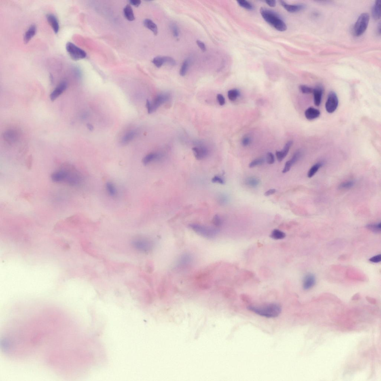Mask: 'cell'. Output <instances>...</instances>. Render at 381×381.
Returning <instances> with one entry per match:
<instances>
[{
	"label": "cell",
	"instance_id": "cell-1",
	"mask_svg": "<svg viewBox=\"0 0 381 381\" xmlns=\"http://www.w3.org/2000/svg\"><path fill=\"white\" fill-rule=\"evenodd\" d=\"M248 309L259 315L269 318L277 317L281 311V306L276 303H271L261 306H248Z\"/></svg>",
	"mask_w": 381,
	"mask_h": 381
},
{
	"label": "cell",
	"instance_id": "cell-2",
	"mask_svg": "<svg viewBox=\"0 0 381 381\" xmlns=\"http://www.w3.org/2000/svg\"><path fill=\"white\" fill-rule=\"evenodd\" d=\"M260 13L263 19L278 31H284L287 30L285 23L276 13L265 7H261Z\"/></svg>",
	"mask_w": 381,
	"mask_h": 381
},
{
	"label": "cell",
	"instance_id": "cell-3",
	"mask_svg": "<svg viewBox=\"0 0 381 381\" xmlns=\"http://www.w3.org/2000/svg\"><path fill=\"white\" fill-rule=\"evenodd\" d=\"M189 227L197 234L208 238H215L219 232V229L217 228L198 224H191L189 225Z\"/></svg>",
	"mask_w": 381,
	"mask_h": 381
},
{
	"label": "cell",
	"instance_id": "cell-4",
	"mask_svg": "<svg viewBox=\"0 0 381 381\" xmlns=\"http://www.w3.org/2000/svg\"><path fill=\"white\" fill-rule=\"evenodd\" d=\"M369 20V16L367 13L360 15L354 26V33L356 36L363 35L367 30Z\"/></svg>",
	"mask_w": 381,
	"mask_h": 381
},
{
	"label": "cell",
	"instance_id": "cell-5",
	"mask_svg": "<svg viewBox=\"0 0 381 381\" xmlns=\"http://www.w3.org/2000/svg\"><path fill=\"white\" fill-rule=\"evenodd\" d=\"M169 98V94L164 93L158 95L152 101L147 100L146 106L148 113L151 114L154 112L160 105L167 101Z\"/></svg>",
	"mask_w": 381,
	"mask_h": 381
},
{
	"label": "cell",
	"instance_id": "cell-6",
	"mask_svg": "<svg viewBox=\"0 0 381 381\" xmlns=\"http://www.w3.org/2000/svg\"><path fill=\"white\" fill-rule=\"evenodd\" d=\"M66 50L73 60H78L86 57V53L84 50L70 42L66 44Z\"/></svg>",
	"mask_w": 381,
	"mask_h": 381
},
{
	"label": "cell",
	"instance_id": "cell-7",
	"mask_svg": "<svg viewBox=\"0 0 381 381\" xmlns=\"http://www.w3.org/2000/svg\"><path fill=\"white\" fill-rule=\"evenodd\" d=\"M338 99L336 93L333 91L330 92L325 104V109L327 112L329 113L334 112L338 107Z\"/></svg>",
	"mask_w": 381,
	"mask_h": 381
},
{
	"label": "cell",
	"instance_id": "cell-8",
	"mask_svg": "<svg viewBox=\"0 0 381 381\" xmlns=\"http://www.w3.org/2000/svg\"><path fill=\"white\" fill-rule=\"evenodd\" d=\"M193 151L195 158L198 160H204L208 155V149L203 145H199L193 147Z\"/></svg>",
	"mask_w": 381,
	"mask_h": 381
},
{
	"label": "cell",
	"instance_id": "cell-9",
	"mask_svg": "<svg viewBox=\"0 0 381 381\" xmlns=\"http://www.w3.org/2000/svg\"><path fill=\"white\" fill-rule=\"evenodd\" d=\"M67 87V82L66 81H62L51 94L50 100L54 101L66 90Z\"/></svg>",
	"mask_w": 381,
	"mask_h": 381
},
{
	"label": "cell",
	"instance_id": "cell-10",
	"mask_svg": "<svg viewBox=\"0 0 381 381\" xmlns=\"http://www.w3.org/2000/svg\"><path fill=\"white\" fill-rule=\"evenodd\" d=\"M316 282L315 276L312 274H308L304 276L303 280V287L305 290H309L314 287Z\"/></svg>",
	"mask_w": 381,
	"mask_h": 381
},
{
	"label": "cell",
	"instance_id": "cell-11",
	"mask_svg": "<svg viewBox=\"0 0 381 381\" xmlns=\"http://www.w3.org/2000/svg\"><path fill=\"white\" fill-rule=\"evenodd\" d=\"M46 19L54 33H58L59 31L60 26L59 22L56 16L54 14H49L47 15Z\"/></svg>",
	"mask_w": 381,
	"mask_h": 381
},
{
	"label": "cell",
	"instance_id": "cell-12",
	"mask_svg": "<svg viewBox=\"0 0 381 381\" xmlns=\"http://www.w3.org/2000/svg\"><path fill=\"white\" fill-rule=\"evenodd\" d=\"M280 3L284 8L288 12L294 13L299 12L305 8V6L303 4L289 5L285 1H281Z\"/></svg>",
	"mask_w": 381,
	"mask_h": 381
},
{
	"label": "cell",
	"instance_id": "cell-13",
	"mask_svg": "<svg viewBox=\"0 0 381 381\" xmlns=\"http://www.w3.org/2000/svg\"><path fill=\"white\" fill-rule=\"evenodd\" d=\"M323 92V87L321 86H316L314 89L313 93L314 94V102L316 106H319L321 105Z\"/></svg>",
	"mask_w": 381,
	"mask_h": 381
},
{
	"label": "cell",
	"instance_id": "cell-14",
	"mask_svg": "<svg viewBox=\"0 0 381 381\" xmlns=\"http://www.w3.org/2000/svg\"><path fill=\"white\" fill-rule=\"evenodd\" d=\"M293 144V142L290 141L288 142L286 144L283 150L281 151H276V156L277 160L279 162L281 161L285 158L289 151L290 148Z\"/></svg>",
	"mask_w": 381,
	"mask_h": 381
},
{
	"label": "cell",
	"instance_id": "cell-15",
	"mask_svg": "<svg viewBox=\"0 0 381 381\" xmlns=\"http://www.w3.org/2000/svg\"><path fill=\"white\" fill-rule=\"evenodd\" d=\"M36 31V26L35 24L31 25L24 34V41L25 44H26L31 40V39L35 35Z\"/></svg>",
	"mask_w": 381,
	"mask_h": 381
},
{
	"label": "cell",
	"instance_id": "cell-16",
	"mask_svg": "<svg viewBox=\"0 0 381 381\" xmlns=\"http://www.w3.org/2000/svg\"><path fill=\"white\" fill-rule=\"evenodd\" d=\"M321 112L319 110L314 107H309L306 110L305 115L306 118L309 120H314L319 117Z\"/></svg>",
	"mask_w": 381,
	"mask_h": 381
},
{
	"label": "cell",
	"instance_id": "cell-17",
	"mask_svg": "<svg viewBox=\"0 0 381 381\" xmlns=\"http://www.w3.org/2000/svg\"><path fill=\"white\" fill-rule=\"evenodd\" d=\"M4 138L9 143H13L17 140L18 135L16 132L14 130H8L4 134Z\"/></svg>",
	"mask_w": 381,
	"mask_h": 381
},
{
	"label": "cell",
	"instance_id": "cell-18",
	"mask_svg": "<svg viewBox=\"0 0 381 381\" xmlns=\"http://www.w3.org/2000/svg\"><path fill=\"white\" fill-rule=\"evenodd\" d=\"M161 158L160 153H151L146 155L143 159L142 162L144 165H147L153 161L158 160Z\"/></svg>",
	"mask_w": 381,
	"mask_h": 381
},
{
	"label": "cell",
	"instance_id": "cell-19",
	"mask_svg": "<svg viewBox=\"0 0 381 381\" xmlns=\"http://www.w3.org/2000/svg\"><path fill=\"white\" fill-rule=\"evenodd\" d=\"M372 13L373 17L375 20H378L381 17V3L380 0L375 2L373 5Z\"/></svg>",
	"mask_w": 381,
	"mask_h": 381
},
{
	"label": "cell",
	"instance_id": "cell-20",
	"mask_svg": "<svg viewBox=\"0 0 381 381\" xmlns=\"http://www.w3.org/2000/svg\"><path fill=\"white\" fill-rule=\"evenodd\" d=\"M137 132L135 130H131L128 132L123 136L121 139V143L123 145H126L132 141L135 137Z\"/></svg>",
	"mask_w": 381,
	"mask_h": 381
},
{
	"label": "cell",
	"instance_id": "cell-21",
	"mask_svg": "<svg viewBox=\"0 0 381 381\" xmlns=\"http://www.w3.org/2000/svg\"><path fill=\"white\" fill-rule=\"evenodd\" d=\"M144 26L148 29L151 30L153 32L155 35H156L158 33V29L156 25L150 19H146L144 21Z\"/></svg>",
	"mask_w": 381,
	"mask_h": 381
},
{
	"label": "cell",
	"instance_id": "cell-22",
	"mask_svg": "<svg viewBox=\"0 0 381 381\" xmlns=\"http://www.w3.org/2000/svg\"><path fill=\"white\" fill-rule=\"evenodd\" d=\"M124 14L125 18L129 21H133L135 20L133 10L131 6L128 5L124 9Z\"/></svg>",
	"mask_w": 381,
	"mask_h": 381
},
{
	"label": "cell",
	"instance_id": "cell-23",
	"mask_svg": "<svg viewBox=\"0 0 381 381\" xmlns=\"http://www.w3.org/2000/svg\"><path fill=\"white\" fill-rule=\"evenodd\" d=\"M106 189L108 194L111 197H115L117 196V191L115 185L111 182H108L106 184Z\"/></svg>",
	"mask_w": 381,
	"mask_h": 381
},
{
	"label": "cell",
	"instance_id": "cell-24",
	"mask_svg": "<svg viewBox=\"0 0 381 381\" xmlns=\"http://www.w3.org/2000/svg\"><path fill=\"white\" fill-rule=\"evenodd\" d=\"M286 235L285 233L276 229H274L272 231L270 235L271 238L276 240L283 239L286 237Z\"/></svg>",
	"mask_w": 381,
	"mask_h": 381
},
{
	"label": "cell",
	"instance_id": "cell-25",
	"mask_svg": "<svg viewBox=\"0 0 381 381\" xmlns=\"http://www.w3.org/2000/svg\"><path fill=\"white\" fill-rule=\"evenodd\" d=\"M323 164L322 162H318L312 166L308 172V177L311 178L313 177L319 169L323 165Z\"/></svg>",
	"mask_w": 381,
	"mask_h": 381
},
{
	"label": "cell",
	"instance_id": "cell-26",
	"mask_svg": "<svg viewBox=\"0 0 381 381\" xmlns=\"http://www.w3.org/2000/svg\"><path fill=\"white\" fill-rule=\"evenodd\" d=\"M152 63L156 67L160 68L165 63V56H157L153 58Z\"/></svg>",
	"mask_w": 381,
	"mask_h": 381
},
{
	"label": "cell",
	"instance_id": "cell-27",
	"mask_svg": "<svg viewBox=\"0 0 381 381\" xmlns=\"http://www.w3.org/2000/svg\"><path fill=\"white\" fill-rule=\"evenodd\" d=\"M240 92L236 89H233L229 90L228 92V97L231 101H234L236 100L238 96L240 95Z\"/></svg>",
	"mask_w": 381,
	"mask_h": 381
},
{
	"label": "cell",
	"instance_id": "cell-28",
	"mask_svg": "<svg viewBox=\"0 0 381 381\" xmlns=\"http://www.w3.org/2000/svg\"><path fill=\"white\" fill-rule=\"evenodd\" d=\"M192 260V258L191 255L188 254H184L182 256L179 261V264L182 265H185L189 264Z\"/></svg>",
	"mask_w": 381,
	"mask_h": 381
},
{
	"label": "cell",
	"instance_id": "cell-29",
	"mask_svg": "<svg viewBox=\"0 0 381 381\" xmlns=\"http://www.w3.org/2000/svg\"><path fill=\"white\" fill-rule=\"evenodd\" d=\"M366 227L372 232L379 233L381 231V224L380 222L377 224H370L367 225Z\"/></svg>",
	"mask_w": 381,
	"mask_h": 381
},
{
	"label": "cell",
	"instance_id": "cell-30",
	"mask_svg": "<svg viewBox=\"0 0 381 381\" xmlns=\"http://www.w3.org/2000/svg\"><path fill=\"white\" fill-rule=\"evenodd\" d=\"M246 184L251 187H255L259 184V181L258 179L254 177H249L246 179Z\"/></svg>",
	"mask_w": 381,
	"mask_h": 381
},
{
	"label": "cell",
	"instance_id": "cell-31",
	"mask_svg": "<svg viewBox=\"0 0 381 381\" xmlns=\"http://www.w3.org/2000/svg\"><path fill=\"white\" fill-rule=\"evenodd\" d=\"M238 4L240 7L249 10H252L253 9V7L251 3L245 0H239L237 1Z\"/></svg>",
	"mask_w": 381,
	"mask_h": 381
},
{
	"label": "cell",
	"instance_id": "cell-32",
	"mask_svg": "<svg viewBox=\"0 0 381 381\" xmlns=\"http://www.w3.org/2000/svg\"><path fill=\"white\" fill-rule=\"evenodd\" d=\"M189 64V63L188 60H185L184 62L181 66L180 71V75L181 76H184L187 73L188 69Z\"/></svg>",
	"mask_w": 381,
	"mask_h": 381
},
{
	"label": "cell",
	"instance_id": "cell-33",
	"mask_svg": "<svg viewBox=\"0 0 381 381\" xmlns=\"http://www.w3.org/2000/svg\"><path fill=\"white\" fill-rule=\"evenodd\" d=\"M301 156V153L300 151H297L295 152L293 155L292 157L290 160L288 161L290 164L292 166L293 165L297 162L300 159Z\"/></svg>",
	"mask_w": 381,
	"mask_h": 381
},
{
	"label": "cell",
	"instance_id": "cell-34",
	"mask_svg": "<svg viewBox=\"0 0 381 381\" xmlns=\"http://www.w3.org/2000/svg\"><path fill=\"white\" fill-rule=\"evenodd\" d=\"M354 185V183L353 181L345 182L341 184L339 186L338 188L340 189H348L353 187Z\"/></svg>",
	"mask_w": 381,
	"mask_h": 381
},
{
	"label": "cell",
	"instance_id": "cell-35",
	"mask_svg": "<svg viewBox=\"0 0 381 381\" xmlns=\"http://www.w3.org/2000/svg\"><path fill=\"white\" fill-rule=\"evenodd\" d=\"M265 162V159L263 158H259L253 160L249 165L250 168H252L257 166L263 164Z\"/></svg>",
	"mask_w": 381,
	"mask_h": 381
},
{
	"label": "cell",
	"instance_id": "cell-36",
	"mask_svg": "<svg viewBox=\"0 0 381 381\" xmlns=\"http://www.w3.org/2000/svg\"><path fill=\"white\" fill-rule=\"evenodd\" d=\"M299 89L301 92L303 94H310L313 93L314 89L311 87L305 85H301L299 86Z\"/></svg>",
	"mask_w": 381,
	"mask_h": 381
},
{
	"label": "cell",
	"instance_id": "cell-37",
	"mask_svg": "<svg viewBox=\"0 0 381 381\" xmlns=\"http://www.w3.org/2000/svg\"><path fill=\"white\" fill-rule=\"evenodd\" d=\"M213 224L217 227L221 226L222 225L223 221L220 216L219 215H216L214 216L213 219Z\"/></svg>",
	"mask_w": 381,
	"mask_h": 381
},
{
	"label": "cell",
	"instance_id": "cell-38",
	"mask_svg": "<svg viewBox=\"0 0 381 381\" xmlns=\"http://www.w3.org/2000/svg\"><path fill=\"white\" fill-rule=\"evenodd\" d=\"M170 29L174 37H178L179 36V32L178 26L175 24H172L170 26Z\"/></svg>",
	"mask_w": 381,
	"mask_h": 381
},
{
	"label": "cell",
	"instance_id": "cell-39",
	"mask_svg": "<svg viewBox=\"0 0 381 381\" xmlns=\"http://www.w3.org/2000/svg\"><path fill=\"white\" fill-rule=\"evenodd\" d=\"M212 183H218L223 185L225 184V181L222 178L219 176H215L212 178L211 179Z\"/></svg>",
	"mask_w": 381,
	"mask_h": 381
},
{
	"label": "cell",
	"instance_id": "cell-40",
	"mask_svg": "<svg viewBox=\"0 0 381 381\" xmlns=\"http://www.w3.org/2000/svg\"><path fill=\"white\" fill-rule=\"evenodd\" d=\"M267 161L268 164L272 165L275 162V158L273 154L272 153L268 152L267 155Z\"/></svg>",
	"mask_w": 381,
	"mask_h": 381
},
{
	"label": "cell",
	"instance_id": "cell-41",
	"mask_svg": "<svg viewBox=\"0 0 381 381\" xmlns=\"http://www.w3.org/2000/svg\"><path fill=\"white\" fill-rule=\"evenodd\" d=\"M251 143V139L249 136H245L243 138L242 143L244 146H246L249 145Z\"/></svg>",
	"mask_w": 381,
	"mask_h": 381
},
{
	"label": "cell",
	"instance_id": "cell-42",
	"mask_svg": "<svg viewBox=\"0 0 381 381\" xmlns=\"http://www.w3.org/2000/svg\"><path fill=\"white\" fill-rule=\"evenodd\" d=\"M369 261L371 262L375 263H378L380 262L381 261V255L379 254L374 256L371 258L369 259Z\"/></svg>",
	"mask_w": 381,
	"mask_h": 381
},
{
	"label": "cell",
	"instance_id": "cell-43",
	"mask_svg": "<svg viewBox=\"0 0 381 381\" xmlns=\"http://www.w3.org/2000/svg\"><path fill=\"white\" fill-rule=\"evenodd\" d=\"M217 100L220 105L223 106L225 104V99L224 96L221 94L217 95Z\"/></svg>",
	"mask_w": 381,
	"mask_h": 381
},
{
	"label": "cell",
	"instance_id": "cell-44",
	"mask_svg": "<svg viewBox=\"0 0 381 381\" xmlns=\"http://www.w3.org/2000/svg\"><path fill=\"white\" fill-rule=\"evenodd\" d=\"M197 43L198 47H200L203 52H205L206 50V45L202 41L200 40H197Z\"/></svg>",
	"mask_w": 381,
	"mask_h": 381
},
{
	"label": "cell",
	"instance_id": "cell-45",
	"mask_svg": "<svg viewBox=\"0 0 381 381\" xmlns=\"http://www.w3.org/2000/svg\"><path fill=\"white\" fill-rule=\"evenodd\" d=\"M130 2L131 4L137 7L141 5V2L140 0H131Z\"/></svg>",
	"mask_w": 381,
	"mask_h": 381
},
{
	"label": "cell",
	"instance_id": "cell-46",
	"mask_svg": "<svg viewBox=\"0 0 381 381\" xmlns=\"http://www.w3.org/2000/svg\"><path fill=\"white\" fill-rule=\"evenodd\" d=\"M276 189H270V190L266 191V192L265 193L264 195L265 196H271V195L274 194V193H276Z\"/></svg>",
	"mask_w": 381,
	"mask_h": 381
},
{
	"label": "cell",
	"instance_id": "cell-47",
	"mask_svg": "<svg viewBox=\"0 0 381 381\" xmlns=\"http://www.w3.org/2000/svg\"><path fill=\"white\" fill-rule=\"evenodd\" d=\"M265 2L270 7H274L276 6V2L275 1H265Z\"/></svg>",
	"mask_w": 381,
	"mask_h": 381
},
{
	"label": "cell",
	"instance_id": "cell-48",
	"mask_svg": "<svg viewBox=\"0 0 381 381\" xmlns=\"http://www.w3.org/2000/svg\"><path fill=\"white\" fill-rule=\"evenodd\" d=\"M87 127L89 130L91 131H92L94 130L93 126L91 124H90V123H88V124H87Z\"/></svg>",
	"mask_w": 381,
	"mask_h": 381
},
{
	"label": "cell",
	"instance_id": "cell-49",
	"mask_svg": "<svg viewBox=\"0 0 381 381\" xmlns=\"http://www.w3.org/2000/svg\"><path fill=\"white\" fill-rule=\"evenodd\" d=\"M380 26H381L380 23L379 24V25L378 26V33L380 35Z\"/></svg>",
	"mask_w": 381,
	"mask_h": 381
}]
</instances>
